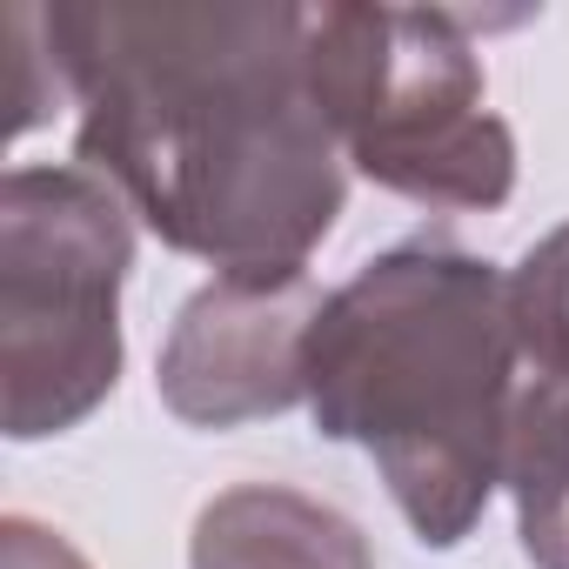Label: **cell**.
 <instances>
[{
	"label": "cell",
	"mask_w": 569,
	"mask_h": 569,
	"mask_svg": "<svg viewBox=\"0 0 569 569\" xmlns=\"http://www.w3.org/2000/svg\"><path fill=\"white\" fill-rule=\"evenodd\" d=\"M462 8H309V81L342 161L436 214H489L516 194V134L489 108Z\"/></svg>",
	"instance_id": "obj_3"
},
{
	"label": "cell",
	"mask_w": 569,
	"mask_h": 569,
	"mask_svg": "<svg viewBox=\"0 0 569 569\" xmlns=\"http://www.w3.org/2000/svg\"><path fill=\"white\" fill-rule=\"evenodd\" d=\"M502 489L516 502L522 556L536 569H569V376L522 362Z\"/></svg>",
	"instance_id": "obj_7"
},
{
	"label": "cell",
	"mask_w": 569,
	"mask_h": 569,
	"mask_svg": "<svg viewBox=\"0 0 569 569\" xmlns=\"http://www.w3.org/2000/svg\"><path fill=\"white\" fill-rule=\"evenodd\" d=\"M0 569H94L61 529L34 522V516H8L0 522Z\"/></svg>",
	"instance_id": "obj_10"
},
{
	"label": "cell",
	"mask_w": 569,
	"mask_h": 569,
	"mask_svg": "<svg viewBox=\"0 0 569 569\" xmlns=\"http://www.w3.org/2000/svg\"><path fill=\"white\" fill-rule=\"evenodd\" d=\"M329 289L309 268L214 274L174 309L154 396L188 429H241L309 402V336Z\"/></svg>",
	"instance_id": "obj_5"
},
{
	"label": "cell",
	"mask_w": 569,
	"mask_h": 569,
	"mask_svg": "<svg viewBox=\"0 0 569 569\" xmlns=\"http://www.w3.org/2000/svg\"><path fill=\"white\" fill-rule=\"evenodd\" d=\"M68 101V74L48 48V14L41 8H8V134L41 128Z\"/></svg>",
	"instance_id": "obj_9"
},
{
	"label": "cell",
	"mask_w": 569,
	"mask_h": 569,
	"mask_svg": "<svg viewBox=\"0 0 569 569\" xmlns=\"http://www.w3.org/2000/svg\"><path fill=\"white\" fill-rule=\"evenodd\" d=\"M74 161L148 234L214 274H289L349 201L342 141L309 81V8L289 0H61Z\"/></svg>",
	"instance_id": "obj_1"
},
{
	"label": "cell",
	"mask_w": 569,
	"mask_h": 569,
	"mask_svg": "<svg viewBox=\"0 0 569 569\" xmlns=\"http://www.w3.org/2000/svg\"><path fill=\"white\" fill-rule=\"evenodd\" d=\"M188 569H376L362 522L289 482H234L201 502Z\"/></svg>",
	"instance_id": "obj_6"
},
{
	"label": "cell",
	"mask_w": 569,
	"mask_h": 569,
	"mask_svg": "<svg viewBox=\"0 0 569 569\" xmlns=\"http://www.w3.org/2000/svg\"><path fill=\"white\" fill-rule=\"evenodd\" d=\"M516 329H522V362L569 376V221L549 228L516 268Z\"/></svg>",
	"instance_id": "obj_8"
},
{
	"label": "cell",
	"mask_w": 569,
	"mask_h": 569,
	"mask_svg": "<svg viewBox=\"0 0 569 569\" xmlns=\"http://www.w3.org/2000/svg\"><path fill=\"white\" fill-rule=\"evenodd\" d=\"M516 389V274L436 228L369 254L309 336L316 436L376 462L422 549L476 536L502 489Z\"/></svg>",
	"instance_id": "obj_2"
},
{
	"label": "cell",
	"mask_w": 569,
	"mask_h": 569,
	"mask_svg": "<svg viewBox=\"0 0 569 569\" xmlns=\"http://www.w3.org/2000/svg\"><path fill=\"white\" fill-rule=\"evenodd\" d=\"M134 208L81 161H21L0 181V376L8 436L81 429L121 382V289Z\"/></svg>",
	"instance_id": "obj_4"
}]
</instances>
